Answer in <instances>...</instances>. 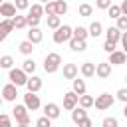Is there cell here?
<instances>
[{
    "label": "cell",
    "instance_id": "bcb514c9",
    "mask_svg": "<svg viewBox=\"0 0 127 127\" xmlns=\"http://www.w3.org/2000/svg\"><path fill=\"white\" fill-rule=\"evenodd\" d=\"M119 8H121V16H127V0H123L119 4Z\"/></svg>",
    "mask_w": 127,
    "mask_h": 127
},
{
    "label": "cell",
    "instance_id": "db71d44e",
    "mask_svg": "<svg viewBox=\"0 0 127 127\" xmlns=\"http://www.w3.org/2000/svg\"><path fill=\"white\" fill-rule=\"evenodd\" d=\"M125 64H127V62H125Z\"/></svg>",
    "mask_w": 127,
    "mask_h": 127
},
{
    "label": "cell",
    "instance_id": "f6af8a7d",
    "mask_svg": "<svg viewBox=\"0 0 127 127\" xmlns=\"http://www.w3.org/2000/svg\"><path fill=\"white\" fill-rule=\"evenodd\" d=\"M77 125H79V127H91V125H93V121H91L89 117H85V119H83V121H79Z\"/></svg>",
    "mask_w": 127,
    "mask_h": 127
},
{
    "label": "cell",
    "instance_id": "c3c4849f",
    "mask_svg": "<svg viewBox=\"0 0 127 127\" xmlns=\"http://www.w3.org/2000/svg\"><path fill=\"white\" fill-rule=\"evenodd\" d=\"M2 103H4V97H2V93H0V105H2Z\"/></svg>",
    "mask_w": 127,
    "mask_h": 127
},
{
    "label": "cell",
    "instance_id": "7dc6e473",
    "mask_svg": "<svg viewBox=\"0 0 127 127\" xmlns=\"http://www.w3.org/2000/svg\"><path fill=\"white\" fill-rule=\"evenodd\" d=\"M123 117L127 119V103H125V107H123Z\"/></svg>",
    "mask_w": 127,
    "mask_h": 127
},
{
    "label": "cell",
    "instance_id": "3957f363",
    "mask_svg": "<svg viewBox=\"0 0 127 127\" xmlns=\"http://www.w3.org/2000/svg\"><path fill=\"white\" fill-rule=\"evenodd\" d=\"M8 79H10V83H12V85L20 87V85H26L28 75L24 73V69H22V67H12V69H8Z\"/></svg>",
    "mask_w": 127,
    "mask_h": 127
},
{
    "label": "cell",
    "instance_id": "9a60e30c",
    "mask_svg": "<svg viewBox=\"0 0 127 127\" xmlns=\"http://www.w3.org/2000/svg\"><path fill=\"white\" fill-rule=\"evenodd\" d=\"M26 40H28V42H32V44L36 46V44H40V42L44 40V34H42V30H40V28H30V30H28V38H26Z\"/></svg>",
    "mask_w": 127,
    "mask_h": 127
},
{
    "label": "cell",
    "instance_id": "f35d334b",
    "mask_svg": "<svg viewBox=\"0 0 127 127\" xmlns=\"http://www.w3.org/2000/svg\"><path fill=\"white\" fill-rule=\"evenodd\" d=\"M115 97H117L119 101L127 103V87H119V89H117V93H115Z\"/></svg>",
    "mask_w": 127,
    "mask_h": 127
},
{
    "label": "cell",
    "instance_id": "7bdbcfd3",
    "mask_svg": "<svg viewBox=\"0 0 127 127\" xmlns=\"http://www.w3.org/2000/svg\"><path fill=\"white\" fill-rule=\"evenodd\" d=\"M121 46H123V54L127 56V32H121Z\"/></svg>",
    "mask_w": 127,
    "mask_h": 127
},
{
    "label": "cell",
    "instance_id": "4dcf8cb0",
    "mask_svg": "<svg viewBox=\"0 0 127 127\" xmlns=\"http://www.w3.org/2000/svg\"><path fill=\"white\" fill-rule=\"evenodd\" d=\"M60 26H62V18H60V16H56V14H54V16H48V28L58 30Z\"/></svg>",
    "mask_w": 127,
    "mask_h": 127
},
{
    "label": "cell",
    "instance_id": "ac0fdd59",
    "mask_svg": "<svg viewBox=\"0 0 127 127\" xmlns=\"http://www.w3.org/2000/svg\"><path fill=\"white\" fill-rule=\"evenodd\" d=\"M79 73H81L83 77H93V75H95V64L83 62V64L79 65Z\"/></svg>",
    "mask_w": 127,
    "mask_h": 127
},
{
    "label": "cell",
    "instance_id": "60d3db41",
    "mask_svg": "<svg viewBox=\"0 0 127 127\" xmlns=\"http://www.w3.org/2000/svg\"><path fill=\"white\" fill-rule=\"evenodd\" d=\"M14 6H16V10H28L30 8V2L28 0H16Z\"/></svg>",
    "mask_w": 127,
    "mask_h": 127
},
{
    "label": "cell",
    "instance_id": "cb8c5ba5",
    "mask_svg": "<svg viewBox=\"0 0 127 127\" xmlns=\"http://www.w3.org/2000/svg\"><path fill=\"white\" fill-rule=\"evenodd\" d=\"M54 6H56V16H64L67 12V2L65 0H54Z\"/></svg>",
    "mask_w": 127,
    "mask_h": 127
},
{
    "label": "cell",
    "instance_id": "d4e9b609",
    "mask_svg": "<svg viewBox=\"0 0 127 127\" xmlns=\"http://www.w3.org/2000/svg\"><path fill=\"white\" fill-rule=\"evenodd\" d=\"M28 16L42 18V16H44V6H42V4H32V6L28 8Z\"/></svg>",
    "mask_w": 127,
    "mask_h": 127
},
{
    "label": "cell",
    "instance_id": "5bb4252c",
    "mask_svg": "<svg viewBox=\"0 0 127 127\" xmlns=\"http://www.w3.org/2000/svg\"><path fill=\"white\" fill-rule=\"evenodd\" d=\"M77 73H79V67L75 65V64H64V77L65 79H75L77 77Z\"/></svg>",
    "mask_w": 127,
    "mask_h": 127
},
{
    "label": "cell",
    "instance_id": "8fae6325",
    "mask_svg": "<svg viewBox=\"0 0 127 127\" xmlns=\"http://www.w3.org/2000/svg\"><path fill=\"white\" fill-rule=\"evenodd\" d=\"M95 75H97L99 79H107V77L111 75V64H107V62H99V64L95 65Z\"/></svg>",
    "mask_w": 127,
    "mask_h": 127
},
{
    "label": "cell",
    "instance_id": "44dd1931",
    "mask_svg": "<svg viewBox=\"0 0 127 127\" xmlns=\"http://www.w3.org/2000/svg\"><path fill=\"white\" fill-rule=\"evenodd\" d=\"M87 34L89 36H93V38H99L101 34H103V26H101V22H91L89 24V28H87Z\"/></svg>",
    "mask_w": 127,
    "mask_h": 127
},
{
    "label": "cell",
    "instance_id": "f907efd6",
    "mask_svg": "<svg viewBox=\"0 0 127 127\" xmlns=\"http://www.w3.org/2000/svg\"><path fill=\"white\" fill-rule=\"evenodd\" d=\"M16 127H28V125H16Z\"/></svg>",
    "mask_w": 127,
    "mask_h": 127
},
{
    "label": "cell",
    "instance_id": "2e32d148",
    "mask_svg": "<svg viewBox=\"0 0 127 127\" xmlns=\"http://www.w3.org/2000/svg\"><path fill=\"white\" fill-rule=\"evenodd\" d=\"M12 30H14V24H12V20H2V22H0V42H4Z\"/></svg>",
    "mask_w": 127,
    "mask_h": 127
},
{
    "label": "cell",
    "instance_id": "74e56055",
    "mask_svg": "<svg viewBox=\"0 0 127 127\" xmlns=\"http://www.w3.org/2000/svg\"><path fill=\"white\" fill-rule=\"evenodd\" d=\"M36 127H52V119H48V117H40V119H36Z\"/></svg>",
    "mask_w": 127,
    "mask_h": 127
},
{
    "label": "cell",
    "instance_id": "6da1fadb",
    "mask_svg": "<svg viewBox=\"0 0 127 127\" xmlns=\"http://www.w3.org/2000/svg\"><path fill=\"white\" fill-rule=\"evenodd\" d=\"M62 65V56L58 52H50L46 58H44V69L46 73H56Z\"/></svg>",
    "mask_w": 127,
    "mask_h": 127
},
{
    "label": "cell",
    "instance_id": "ab89813d",
    "mask_svg": "<svg viewBox=\"0 0 127 127\" xmlns=\"http://www.w3.org/2000/svg\"><path fill=\"white\" fill-rule=\"evenodd\" d=\"M44 14H48V16H54V14H56V6H54V2L44 4Z\"/></svg>",
    "mask_w": 127,
    "mask_h": 127
},
{
    "label": "cell",
    "instance_id": "4316f807",
    "mask_svg": "<svg viewBox=\"0 0 127 127\" xmlns=\"http://www.w3.org/2000/svg\"><path fill=\"white\" fill-rule=\"evenodd\" d=\"M12 24H14V28L16 30H24L28 24H26V16H22V14H16L14 18H12Z\"/></svg>",
    "mask_w": 127,
    "mask_h": 127
},
{
    "label": "cell",
    "instance_id": "e0dca14e",
    "mask_svg": "<svg viewBox=\"0 0 127 127\" xmlns=\"http://www.w3.org/2000/svg\"><path fill=\"white\" fill-rule=\"evenodd\" d=\"M105 40H107V42H113V44H117V42L121 40V32H119L115 26H109V28L105 30Z\"/></svg>",
    "mask_w": 127,
    "mask_h": 127
},
{
    "label": "cell",
    "instance_id": "d6986e66",
    "mask_svg": "<svg viewBox=\"0 0 127 127\" xmlns=\"http://www.w3.org/2000/svg\"><path fill=\"white\" fill-rule=\"evenodd\" d=\"M67 44H69L71 52H85V50H87V42H85V40H77V38H71Z\"/></svg>",
    "mask_w": 127,
    "mask_h": 127
},
{
    "label": "cell",
    "instance_id": "52a82bcc",
    "mask_svg": "<svg viewBox=\"0 0 127 127\" xmlns=\"http://www.w3.org/2000/svg\"><path fill=\"white\" fill-rule=\"evenodd\" d=\"M77 101H79V95H75L73 91H65L64 93V109L71 111L77 107Z\"/></svg>",
    "mask_w": 127,
    "mask_h": 127
},
{
    "label": "cell",
    "instance_id": "603a6c76",
    "mask_svg": "<svg viewBox=\"0 0 127 127\" xmlns=\"http://www.w3.org/2000/svg\"><path fill=\"white\" fill-rule=\"evenodd\" d=\"M22 69H24L26 75H34V71H36V62H34L32 58H26V60L22 62Z\"/></svg>",
    "mask_w": 127,
    "mask_h": 127
},
{
    "label": "cell",
    "instance_id": "8d00e7d4",
    "mask_svg": "<svg viewBox=\"0 0 127 127\" xmlns=\"http://www.w3.org/2000/svg\"><path fill=\"white\" fill-rule=\"evenodd\" d=\"M40 20H42V18H34V16H26V24H28V28H38V26H40Z\"/></svg>",
    "mask_w": 127,
    "mask_h": 127
},
{
    "label": "cell",
    "instance_id": "8992f818",
    "mask_svg": "<svg viewBox=\"0 0 127 127\" xmlns=\"http://www.w3.org/2000/svg\"><path fill=\"white\" fill-rule=\"evenodd\" d=\"M24 105H26V109L28 111H36V109H40L42 107V101H40V95H36V93H26L24 95Z\"/></svg>",
    "mask_w": 127,
    "mask_h": 127
},
{
    "label": "cell",
    "instance_id": "7a4b0ae2",
    "mask_svg": "<svg viewBox=\"0 0 127 127\" xmlns=\"http://www.w3.org/2000/svg\"><path fill=\"white\" fill-rule=\"evenodd\" d=\"M71 36H73V28H71V26H67V24H64V26H60V28L54 32V44L69 42V40H71Z\"/></svg>",
    "mask_w": 127,
    "mask_h": 127
},
{
    "label": "cell",
    "instance_id": "83f0119b",
    "mask_svg": "<svg viewBox=\"0 0 127 127\" xmlns=\"http://www.w3.org/2000/svg\"><path fill=\"white\" fill-rule=\"evenodd\" d=\"M18 50H20V54H24V56H30V54L34 52V44H32V42H28V40H24V42H20Z\"/></svg>",
    "mask_w": 127,
    "mask_h": 127
},
{
    "label": "cell",
    "instance_id": "681fc988",
    "mask_svg": "<svg viewBox=\"0 0 127 127\" xmlns=\"http://www.w3.org/2000/svg\"><path fill=\"white\" fill-rule=\"evenodd\" d=\"M40 2H44V4H48V2H54V0H40Z\"/></svg>",
    "mask_w": 127,
    "mask_h": 127
},
{
    "label": "cell",
    "instance_id": "4fadbf2b",
    "mask_svg": "<svg viewBox=\"0 0 127 127\" xmlns=\"http://www.w3.org/2000/svg\"><path fill=\"white\" fill-rule=\"evenodd\" d=\"M0 16H4V20H12L16 16V6L12 2H2L0 4Z\"/></svg>",
    "mask_w": 127,
    "mask_h": 127
},
{
    "label": "cell",
    "instance_id": "ffe728a7",
    "mask_svg": "<svg viewBox=\"0 0 127 127\" xmlns=\"http://www.w3.org/2000/svg\"><path fill=\"white\" fill-rule=\"evenodd\" d=\"M85 117H87V109H83V107H79V105H77L75 109H71V121H73L75 125H77L79 121H83Z\"/></svg>",
    "mask_w": 127,
    "mask_h": 127
},
{
    "label": "cell",
    "instance_id": "ee69618b",
    "mask_svg": "<svg viewBox=\"0 0 127 127\" xmlns=\"http://www.w3.org/2000/svg\"><path fill=\"white\" fill-rule=\"evenodd\" d=\"M103 50H105L107 54H111V52H115V44H113V42H107V40H105V44H103Z\"/></svg>",
    "mask_w": 127,
    "mask_h": 127
},
{
    "label": "cell",
    "instance_id": "836d02e7",
    "mask_svg": "<svg viewBox=\"0 0 127 127\" xmlns=\"http://www.w3.org/2000/svg\"><path fill=\"white\" fill-rule=\"evenodd\" d=\"M115 28H117L119 32H127V16H119V18H117Z\"/></svg>",
    "mask_w": 127,
    "mask_h": 127
},
{
    "label": "cell",
    "instance_id": "7c38bea8",
    "mask_svg": "<svg viewBox=\"0 0 127 127\" xmlns=\"http://www.w3.org/2000/svg\"><path fill=\"white\" fill-rule=\"evenodd\" d=\"M2 97H4V101H16V97H18V87L12 85V83H6V85L2 87Z\"/></svg>",
    "mask_w": 127,
    "mask_h": 127
},
{
    "label": "cell",
    "instance_id": "7402d4cb",
    "mask_svg": "<svg viewBox=\"0 0 127 127\" xmlns=\"http://www.w3.org/2000/svg\"><path fill=\"white\" fill-rule=\"evenodd\" d=\"M85 89H87V87H85V81H83V79H77V77H75V79L71 81V91H73L75 95H83Z\"/></svg>",
    "mask_w": 127,
    "mask_h": 127
},
{
    "label": "cell",
    "instance_id": "f5cc1de1",
    "mask_svg": "<svg viewBox=\"0 0 127 127\" xmlns=\"http://www.w3.org/2000/svg\"><path fill=\"white\" fill-rule=\"evenodd\" d=\"M0 4H2V0H0Z\"/></svg>",
    "mask_w": 127,
    "mask_h": 127
},
{
    "label": "cell",
    "instance_id": "e575fe53",
    "mask_svg": "<svg viewBox=\"0 0 127 127\" xmlns=\"http://www.w3.org/2000/svg\"><path fill=\"white\" fill-rule=\"evenodd\" d=\"M101 127H119V121L115 117H105L101 121Z\"/></svg>",
    "mask_w": 127,
    "mask_h": 127
},
{
    "label": "cell",
    "instance_id": "d6a6232c",
    "mask_svg": "<svg viewBox=\"0 0 127 127\" xmlns=\"http://www.w3.org/2000/svg\"><path fill=\"white\" fill-rule=\"evenodd\" d=\"M107 14H109V18L117 20V18L121 16V8H119V6H115V4H111V6L107 8Z\"/></svg>",
    "mask_w": 127,
    "mask_h": 127
},
{
    "label": "cell",
    "instance_id": "1f68e13d",
    "mask_svg": "<svg viewBox=\"0 0 127 127\" xmlns=\"http://www.w3.org/2000/svg\"><path fill=\"white\" fill-rule=\"evenodd\" d=\"M12 65H14V58L12 56H2L0 58V67L2 69H12Z\"/></svg>",
    "mask_w": 127,
    "mask_h": 127
},
{
    "label": "cell",
    "instance_id": "277c9868",
    "mask_svg": "<svg viewBox=\"0 0 127 127\" xmlns=\"http://www.w3.org/2000/svg\"><path fill=\"white\" fill-rule=\"evenodd\" d=\"M12 115H14V119H16V123L18 125H30V115H28V109H26V105L22 103V105H14V109H12Z\"/></svg>",
    "mask_w": 127,
    "mask_h": 127
},
{
    "label": "cell",
    "instance_id": "f1b7e54d",
    "mask_svg": "<svg viewBox=\"0 0 127 127\" xmlns=\"http://www.w3.org/2000/svg\"><path fill=\"white\" fill-rule=\"evenodd\" d=\"M77 105L79 107H83V109H89V107H93V97L91 95H79V101H77Z\"/></svg>",
    "mask_w": 127,
    "mask_h": 127
},
{
    "label": "cell",
    "instance_id": "484cf974",
    "mask_svg": "<svg viewBox=\"0 0 127 127\" xmlns=\"http://www.w3.org/2000/svg\"><path fill=\"white\" fill-rule=\"evenodd\" d=\"M77 14H79L81 18H89V16L93 14V6H91V4H79Z\"/></svg>",
    "mask_w": 127,
    "mask_h": 127
},
{
    "label": "cell",
    "instance_id": "ba28073f",
    "mask_svg": "<svg viewBox=\"0 0 127 127\" xmlns=\"http://www.w3.org/2000/svg\"><path fill=\"white\" fill-rule=\"evenodd\" d=\"M26 89H28L30 93H38V91L42 89V77H40V75H28Z\"/></svg>",
    "mask_w": 127,
    "mask_h": 127
},
{
    "label": "cell",
    "instance_id": "f546056e",
    "mask_svg": "<svg viewBox=\"0 0 127 127\" xmlns=\"http://www.w3.org/2000/svg\"><path fill=\"white\" fill-rule=\"evenodd\" d=\"M87 28H83V26H75L73 28V36L71 38H77V40H87Z\"/></svg>",
    "mask_w": 127,
    "mask_h": 127
},
{
    "label": "cell",
    "instance_id": "9c48e42d",
    "mask_svg": "<svg viewBox=\"0 0 127 127\" xmlns=\"http://www.w3.org/2000/svg\"><path fill=\"white\" fill-rule=\"evenodd\" d=\"M60 113H62V109H60V105L58 103H46L44 105V117H48V119H58L60 117Z\"/></svg>",
    "mask_w": 127,
    "mask_h": 127
},
{
    "label": "cell",
    "instance_id": "5b68a950",
    "mask_svg": "<svg viewBox=\"0 0 127 127\" xmlns=\"http://www.w3.org/2000/svg\"><path fill=\"white\" fill-rule=\"evenodd\" d=\"M113 103H115V97H113L111 93H101V95H97V97L93 99V105H95V109H99V111L109 109Z\"/></svg>",
    "mask_w": 127,
    "mask_h": 127
},
{
    "label": "cell",
    "instance_id": "d590c367",
    "mask_svg": "<svg viewBox=\"0 0 127 127\" xmlns=\"http://www.w3.org/2000/svg\"><path fill=\"white\" fill-rule=\"evenodd\" d=\"M0 127H14V125H12V119H10V115H6V113H0Z\"/></svg>",
    "mask_w": 127,
    "mask_h": 127
},
{
    "label": "cell",
    "instance_id": "b9f144b4",
    "mask_svg": "<svg viewBox=\"0 0 127 127\" xmlns=\"http://www.w3.org/2000/svg\"><path fill=\"white\" fill-rule=\"evenodd\" d=\"M95 6H97L99 10H107V8L111 6V0H95Z\"/></svg>",
    "mask_w": 127,
    "mask_h": 127
},
{
    "label": "cell",
    "instance_id": "30bf717a",
    "mask_svg": "<svg viewBox=\"0 0 127 127\" xmlns=\"http://www.w3.org/2000/svg\"><path fill=\"white\" fill-rule=\"evenodd\" d=\"M125 62H127V56L123 54V50L111 52V54H109V60H107V64H111V65H123Z\"/></svg>",
    "mask_w": 127,
    "mask_h": 127
},
{
    "label": "cell",
    "instance_id": "816d5d0a",
    "mask_svg": "<svg viewBox=\"0 0 127 127\" xmlns=\"http://www.w3.org/2000/svg\"><path fill=\"white\" fill-rule=\"evenodd\" d=\"M125 83H127V75H125Z\"/></svg>",
    "mask_w": 127,
    "mask_h": 127
}]
</instances>
